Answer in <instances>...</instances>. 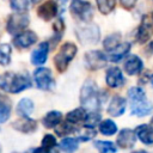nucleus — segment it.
Returning <instances> with one entry per match:
<instances>
[{"label": "nucleus", "instance_id": "f257e3e1", "mask_svg": "<svg viewBox=\"0 0 153 153\" xmlns=\"http://www.w3.org/2000/svg\"><path fill=\"white\" fill-rule=\"evenodd\" d=\"M31 86L30 78L27 74L6 72L0 74V88L10 93H19Z\"/></svg>", "mask_w": 153, "mask_h": 153}, {"label": "nucleus", "instance_id": "f03ea898", "mask_svg": "<svg viewBox=\"0 0 153 153\" xmlns=\"http://www.w3.org/2000/svg\"><path fill=\"white\" fill-rule=\"evenodd\" d=\"M128 98H129L131 114L135 115V116L143 117L153 110L152 103L147 99L145 91L139 86H134V87L129 88Z\"/></svg>", "mask_w": 153, "mask_h": 153}, {"label": "nucleus", "instance_id": "7ed1b4c3", "mask_svg": "<svg viewBox=\"0 0 153 153\" xmlns=\"http://www.w3.org/2000/svg\"><path fill=\"white\" fill-rule=\"evenodd\" d=\"M100 92L97 84L93 80H86L80 92V102L82 108L96 111L100 108Z\"/></svg>", "mask_w": 153, "mask_h": 153}, {"label": "nucleus", "instance_id": "20e7f679", "mask_svg": "<svg viewBox=\"0 0 153 153\" xmlns=\"http://www.w3.org/2000/svg\"><path fill=\"white\" fill-rule=\"evenodd\" d=\"M76 51H78V48L74 43H71V42H66L61 45L59 53L54 56V65H55V68L62 73L67 69L69 62L74 59V56L76 55Z\"/></svg>", "mask_w": 153, "mask_h": 153}, {"label": "nucleus", "instance_id": "39448f33", "mask_svg": "<svg viewBox=\"0 0 153 153\" xmlns=\"http://www.w3.org/2000/svg\"><path fill=\"white\" fill-rule=\"evenodd\" d=\"M71 12L80 20L88 23L93 17V7L88 1L85 0H72Z\"/></svg>", "mask_w": 153, "mask_h": 153}, {"label": "nucleus", "instance_id": "423d86ee", "mask_svg": "<svg viewBox=\"0 0 153 153\" xmlns=\"http://www.w3.org/2000/svg\"><path fill=\"white\" fill-rule=\"evenodd\" d=\"M29 16L24 12H17L14 14H11L8 20H7V25H6V30L8 33L11 35H18L22 31H24V29L29 25Z\"/></svg>", "mask_w": 153, "mask_h": 153}, {"label": "nucleus", "instance_id": "0eeeda50", "mask_svg": "<svg viewBox=\"0 0 153 153\" xmlns=\"http://www.w3.org/2000/svg\"><path fill=\"white\" fill-rule=\"evenodd\" d=\"M33 79L36 86L43 91H50L54 87V78L51 71L45 67H39L33 72Z\"/></svg>", "mask_w": 153, "mask_h": 153}, {"label": "nucleus", "instance_id": "6e6552de", "mask_svg": "<svg viewBox=\"0 0 153 153\" xmlns=\"http://www.w3.org/2000/svg\"><path fill=\"white\" fill-rule=\"evenodd\" d=\"M106 56L100 50H92L85 55V65L91 71H98L106 66Z\"/></svg>", "mask_w": 153, "mask_h": 153}, {"label": "nucleus", "instance_id": "1a4fd4ad", "mask_svg": "<svg viewBox=\"0 0 153 153\" xmlns=\"http://www.w3.org/2000/svg\"><path fill=\"white\" fill-rule=\"evenodd\" d=\"M76 36L85 44L87 43L94 44L99 41V29L97 25H90L86 27H81L76 30Z\"/></svg>", "mask_w": 153, "mask_h": 153}, {"label": "nucleus", "instance_id": "9d476101", "mask_svg": "<svg viewBox=\"0 0 153 153\" xmlns=\"http://www.w3.org/2000/svg\"><path fill=\"white\" fill-rule=\"evenodd\" d=\"M152 35H153V23L152 22H148V17L145 16L141 19V23H140V25L137 27L135 39H136L137 43L143 44L147 41H149V38L152 37Z\"/></svg>", "mask_w": 153, "mask_h": 153}, {"label": "nucleus", "instance_id": "9b49d317", "mask_svg": "<svg viewBox=\"0 0 153 153\" xmlns=\"http://www.w3.org/2000/svg\"><path fill=\"white\" fill-rule=\"evenodd\" d=\"M105 81H106V85H108L109 87L117 88V87H122V86L124 85L126 79H124V76H123L122 71H121L118 67H110V68L106 71Z\"/></svg>", "mask_w": 153, "mask_h": 153}, {"label": "nucleus", "instance_id": "f8f14e48", "mask_svg": "<svg viewBox=\"0 0 153 153\" xmlns=\"http://www.w3.org/2000/svg\"><path fill=\"white\" fill-rule=\"evenodd\" d=\"M57 11H59V6H57L56 1L55 0H47L45 2H43L42 5L38 6L37 14L43 20L49 22L57 14Z\"/></svg>", "mask_w": 153, "mask_h": 153}, {"label": "nucleus", "instance_id": "ddd939ff", "mask_svg": "<svg viewBox=\"0 0 153 153\" xmlns=\"http://www.w3.org/2000/svg\"><path fill=\"white\" fill-rule=\"evenodd\" d=\"M37 42V35L33 31H22L16 35L13 38V43L19 49H27L32 44Z\"/></svg>", "mask_w": 153, "mask_h": 153}, {"label": "nucleus", "instance_id": "4468645a", "mask_svg": "<svg viewBox=\"0 0 153 153\" xmlns=\"http://www.w3.org/2000/svg\"><path fill=\"white\" fill-rule=\"evenodd\" d=\"M135 141H136V134L134 130L131 129H122L120 130L118 135H117V146L120 148H131L134 145H135Z\"/></svg>", "mask_w": 153, "mask_h": 153}, {"label": "nucleus", "instance_id": "2eb2a0df", "mask_svg": "<svg viewBox=\"0 0 153 153\" xmlns=\"http://www.w3.org/2000/svg\"><path fill=\"white\" fill-rule=\"evenodd\" d=\"M48 53H49V43L48 42L39 43V45L31 54V63L36 65V66L43 65L47 61Z\"/></svg>", "mask_w": 153, "mask_h": 153}, {"label": "nucleus", "instance_id": "dca6fc26", "mask_svg": "<svg viewBox=\"0 0 153 153\" xmlns=\"http://www.w3.org/2000/svg\"><path fill=\"white\" fill-rule=\"evenodd\" d=\"M126 106H127L126 99L121 96H115L110 100V104L108 106V112L114 117H118L123 115V112L126 111Z\"/></svg>", "mask_w": 153, "mask_h": 153}, {"label": "nucleus", "instance_id": "f3484780", "mask_svg": "<svg viewBox=\"0 0 153 153\" xmlns=\"http://www.w3.org/2000/svg\"><path fill=\"white\" fill-rule=\"evenodd\" d=\"M142 67H143V62L137 55H130L124 62V71L128 75H135L140 73Z\"/></svg>", "mask_w": 153, "mask_h": 153}, {"label": "nucleus", "instance_id": "a211bd4d", "mask_svg": "<svg viewBox=\"0 0 153 153\" xmlns=\"http://www.w3.org/2000/svg\"><path fill=\"white\" fill-rule=\"evenodd\" d=\"M136 137L145 145L153 143V127L151 124H141L135 129Z\"/></svg>", "mask_w": 153, "mask_h": 153}, {"label": "nucleus", "instance_id": "6ab92c4d", "mask_svg": "<svg viewBox=\"0 0 153 153\" xmlns=\"http://www.w3.org/2000/svg\"><path fill=\"white\" fill-rule=\"evenodd\" d=\"M13 128L22 133H32L37 128V122L29 117H23L13 123Z\"/></svg>", "mask_w": 153, "mask_h": 153}, {"label": "nucleus", "instance_id": "aec40b11", "mask_svg": "<svg viewBox=\"0 0 153 153\" xmlns=\"http://www.w3.org/2000/svg\"><path fill=\"white\" fill-rule=\"evenodd\" d=\"M130 48H131L130 43H127V42L121 43L117 48H115L114 50L109 51V53H110V54H109L110 61H112V62H118V61H121V60L130 51Z\"/></svg>", "mask_w": 153, "mask_h": 153}, {"label": "nucleus", "instance_id": "412c9836", "mask_svg": "<svg viewBox=\"0 0 153 153\" xmlns=\"http://www.w3.org/2000/svg\"><path fill=\"white\" fill-rule=\"evenodd\" d=\"M62 121V114L60 111L56 110H51L48 114H45V116L42 118V123L45 128H54L57 127V124H60Z\"/></svg>", "mask_w": 153, "mask_h": 153}, {"label": "nucleus", "instance_id": "4be33fe9", "mask_svg": "<svg viewBox=\"0 0 153 153\" xmlns=\"http://www.w3.org/2000/svg\"><path fill=\"white\" fill-rule=\"evenodd\" d=\"M35 105L30 98H23L17 104V114L23 117H29L33 112Z\"/></svg>", "mask_w": 153, "mask_h": 153}, {"label": "nucleus", "instance_id": "5701e85b", "mask_svg": "<svg viewBox=\"0 0 153 153\" xmlns=\"http://www.w3.org/2000/svg\"><path fill=\"white\" fill-rule=\"evenodd\" d=\"M86 116H87V114L85 111V108H78V109L69 111L66 115V121L72 124H78L80 122H85Z\"/></svg>", "mask_w": 153, "mask_h": 153}, {"label": "nucleus", "instance_id": "b1692460", "mask_svg": "<svg viewBox=\"0 0 153 153\" xmlns=\"http://www.w3.org/2000/svg\"><path fill=\"white\" fill-rule=\"evenodd\" d=\"M11 115V103L10 99L0 93V123H4L8 120Z\"/></svg>", "mask_w": 153, "mask_h": 153}, {"label": "nucleus", "instance_id": "393cba45", "mask_svg": "<svg viewBox=\"0 0 153 153\" xmlns=\"http://www.w3.org/2000/svg\"><path fill=\"white\" fill-rule=\"evenodd\" d=\"M78 147H79V141L78 139L74 137H65L60 142V148L65 153H73L78 149Z\"/></svg>", "mask_w": 153, "mask_h": 153}, {"label": "nucleus", "instance_id": "a878e982", "mask_svg": "<svg viewBox=\"0 0 153 153\" xmlns=\"http://www.w3.org/2000/svg\"><path fill=\"white\" fill-rule=\"evenodd\" d=\"M121 44V35L120 33H111L103 41V47L105 50L111 51Z\"/></svg>", "mask_w": 153, "mask_h": 153}, {"label": "nucleus", "instance_id": "bb28decb", "mask_svg": "<svg viewBox=\"0 0 153 153\" xmlns=\"http://www.w3.org/2000/svg\"><path fill=\"white\" fill-rule=\"evenodd\" d=\"M99 131L103 135L111 136L117 131V126L112 120H104L99 123Z\"/></svg>", "mask_w": 153, "mask_h": 153}, {"label": "nucleus", "instance_id": "cd10ccee", "mask_svg": "<svg viewBox=\"0 0 153 153\" xmlns=\"http://www.w3.org/2000/svg\"><path fill=\"white\" fill-rule=\"evenodd\" d=\"M11 55H12V48L10 44L4 43L0 44V65L1 66H8L11 62Z\"/></svg>", "mask_w": 153, "mask_h": 153}, {"label": "nucleus", "instance_id": "c85d7f7f", "mask_svg": "<svg viewBox=\"0 0 153 153\" xmlns=\"http://www.w3.org/2000/svg\"><path fill=\"white\" fill-rule=\"evenodd\" d=\"M98 10L102 14H109L116 6V0H96Z\"/></svg>", "mask_w": 153, "mask_h": 153}, {"label": "nucleus", "instance_id": "c756f323", "mask_svg": "<svg viewBox=\"0 0 153 153\" xmlns=\"http://www.w3.org/2000/svg\"><path fill=\"white\" fill-rule=\"evenodd\" d=\"M94 147L100 152V153H115L117 151L116 146L110 142V141H96L94 142Z\"/></svg>", "mask_w": 153, "mask_h": 153}, {"label": "nucleus", "instance_id": "7c9ffc66", "mask_svg": "<svg viewBox=\"0 0 153 153\" xmlns=\"http://www.w3.org/2000/svg\"><path fill=\"white\" fill-rule=\"evenodd\" d=\"M32 0H11V8L16 12H25L30 8Z\"/></svg>", "mask_w": 153, "mask_h": 153}, {"label": "nucleus", "instance_id": "2f4dec72", "mask_svg": "<svg viewBox=\"0 0 153 153\" xmlns=\"http://www.w3.org/2000/svg\"><path fill=\"white\" fill-rule=\"evenodd\" d=\"M56 146V137L53 134H45L42 139V147L47 149H54Z\"/></svg>", "mask_w": 153, "mask_h": 153}, {"label": "nucleus", "instance_id": "473e14b6", "mask_svg": "<svg viewBox=\"0 0 153 153\" xmlns=\"http://www.w3.org/2000/svg\"><path fill=\"white\" fill-rule=\"evenodd\" d=\"M94 136H96V130L92 127H86L85 126V128L79 134V137L78 139L81 140V141H88V140H91Z\"/></svg>", "mask_w": 153, "mask_h": 153}, {"label": "nucleus", "instance_id": "72a5a7b5", "mask_svg": "<svg viewBox=\"0 0 153 153\" xmlns=\"http://www.w3.org/2000/svg\"><path fill=\"white\" fill-rule=\"evenodd\" d=\"M100 123V115L98 112H91L90 115L86 116V120H85V126L86 127H94L96 124Z\"/></svg>", "mask_w": 153, "mask_h": 153}, {"label": "nucleus", "instance_id": "f704fd0d", "mask_svg": "<svg viewBox=\"0 0 153 153\" xmlns=\"http://www.w3.org/2000/svg\"><path fill=\"white\" fill-rule=\"evenodd\" d=\"M72 131H74V128L72 126V123L67 122V123H62L60 127L56 128V134L60 136H65L67 134H71Z\"/></svg>", "mask_w": 153, "mask_h": 153}, {"label": "nucleus", "instance_id": "c9c22d12", "mask_svg": "<svg viewBox=\"0 0 153 153\" xmlns=\"http://www.w3.org/2000/svg\"><path fill=\"white\" fill-rule=\"evenodd\" d=\"M136 1H137V0H120V4L122 5L123 8H126V10H131V8L136 5Z\"/></svg>", "mask_w": 153, "mask_h": 153}, {"label": "nucleus", "instance_id": "e433bc0d", "mask_svg": "<svg viewBox=\"0 0 153 153\" xmlns=\"http://www.w3.org/2000/svg\"><path fill=\"white\" fill-rule=\"evenodd\" d=\"M131 153H148V152L145 151V149H139V151H134V152H131Z\"/></svg>", "mask_w": 153, "mask_h": 153}, {"label": "nucleus", "instance_id": "4c0bfd02", "mask_svg": "<svg viewBox=\"0 0 153 153\" xmlns=\"http://www.w3.org/2000/svg\"><path fill=\"white\" fill-rule=\"evenodd\" d=\"M149 80H151V84H152V86H153V74L151 75V79H149Z\"/></svg>", "mask_w": 153, "mask_h": 153}, {"label": "nucleus", "instance_id": "58836bf2", "mask_svg": "<svg viewBox=\"0 0 153 153\" xmlns=\"http://www.w3.org/2000/svg\"><path fill=\"white\" fill-rule=\"evenodd\" d=\"M151 126L153 127V117H152V120H151Z\"/></svg>", "mask_w": 153, "mask_h": 153}, {"label": "nucleus", "instance_id": "ea45409f", "mask_svg": "<svg viewBox=\"0 0 153 153\" xmlns=\"http://www.w3.org/2000/svg\"><path fill=\"white\" fill-rule=\"evenodd\" d=\"M41 0H32V2H39Z\"/></svg>", "mask_w": 153, "mask_h": 153}]
</instances>
